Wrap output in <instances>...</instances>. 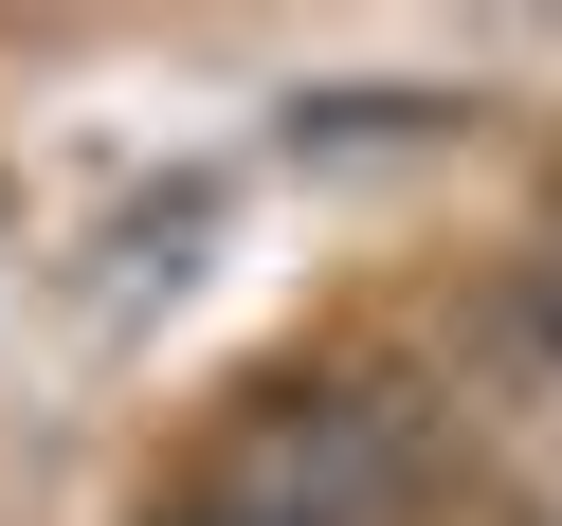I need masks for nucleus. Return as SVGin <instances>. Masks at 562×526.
Wrapping results in <instances>:
<instances>
[{
    "label": "nucleus",
    "mask_w": 562,
    "mask_h": 526,
    "mask_svg": "<svg viewBox=\"0 0 562 526\" xmlns=\"http://www.w3.org/2000/svg\"><path fill=\"white\" fill-rule=\"evenodd\" d=\"M164 526H291V508H255V490H218V472H200V490H182Z\"/></svg>",
    "instance_id": "1"
},
{
    "label": "nucleus",
    "mask_w": 562,
    "mask_h": 526,
    "mask_svg": "<svg viewBox=\"0 0 562 526\" xmlns=\"http://www.w3.org/2000/svg\"><path fill=\"white\" fill-rule=\"evenodd\" d=\"M526 345H544V381H562V255L526 272Z\"/></svg>",
    "instance_id": "2"
}]
</instances>
